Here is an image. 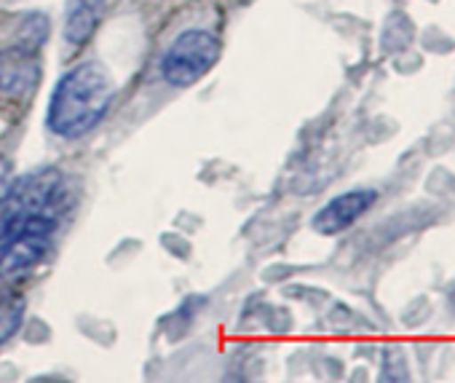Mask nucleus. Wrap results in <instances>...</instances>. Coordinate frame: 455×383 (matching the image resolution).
I'll list each match as a JSON object with an SVG mask.
<instances>
[{
  "instance_id": "obj_9",
  "label": "nucleus",
  "mask_w": 455,
  "mask_h": 383,
  "mask_svg": "<svg viewBox=\"0 0 455 383\" xmlns=\"http://www.w3.org/2000/svg\"><path fill=\"white\" fill-rule=\"evenodd\" d=\"M9 177H12V164H9V158L0 156V196L6 194V188H9Z\"/></svg>"
},
{
  "instance_id": "obj_7",
  "label": "nucleus",
  "mask_w": 455,
  "mask_h": 383,
  "mask_svg": "<svg viewBox=\"0 0 455 383\" xmlns=\"http://www.w3.org/2000/svg\"><path fill=\"white\" fill-rule=\"evenodd\" d=\"M102 0H70V6H68V14H65V38L68 44L73 46H84L100 20H102Z\"/></svg>"
},
{
  "instance_id": "obj_3",
  "label": "nucleus",
  "mask_w": 455,
  "mask_h": 383,
  "mask_svg": "<svg viewBox=\"0 0 455 383\" xmlns=\"http://www.w3.org/2000/svg\"><path fill=\"white\" fill-rule=\"evenodd\" d=\"M62 174L57 169H38L17 180L6 194L0 218H28V215H52V207L60 199Z\"/></svg>"
},
{
  "instance_id": "obj_4",
  "label": "nucleus",
  "mask_w": 455,
  "mask_h": 383,
  "mask_svg": "<svg viewBox=\"0 0 455 383\" xmlns=\"http://www.w3.org/2000/svg\"><path fill=\"white\" fill-rule=\"evenodd\" d=\"M49 247H52V234L30 231L14 236L9 244L0 247V282L17 284L25 276H30L46 258Z\"/></svg>"
},
{
  "instance_id": "obj_8",
  "label": "nucleus",
  "mask_w": 455,
  "mask_h": 383,
  "mask_svg": "<svg viewBox=\"0 0 455 383\" xmlns=\"http://www.w3.org/2000/svg\"><path fill=\"white\" fill-rule=\"evenodd\" d=\"M25 319V298L20 295H4L0 298V346L12 340Z\"/></svg>"
},
{
  "instance_id": "obj_6",
  "label": "nucleus",
  "mask_w": 455,
  "mask_h": 383,
  "mask_svg": "<svg viewBox=\"0 0 455 383\" xmlns=\"http://www.w3.org/2000/svg\"><path fill=\"white\" fill-rule=\"evenodd\" d=\"M38 81V62L36 52L28 46L0 52V94L22 97L33 92Z\"/></svg>"
},
{
  "instance_id": "obj_5",
  "label": "nucleus",
  "mask_w": 455,
  "mask_h": 383,
  "mask_svg": "<svg viewBox=\"0 0 455 383\" xmlns=\"http://www.w3.org/2000/svg\"><path fill=\"white\" fill-rule=\"evenodd\" d=\"M378 202V190L375 188H354L346 190V194L335 196L332 202H327L316 218H314V231L324 234V236H335L343 234L346 228H351L362 215H367L372 210V204Z\"/></svg>"
},
{
  "instance_id": "obj_1",
  "label": "nucleus",
  "mask_w": 455,
  "mask_h": 383,
  "mask_svg": "<svg viewBox=\"0 0 455 383\" xmlns=\"http://www.w3.org/2000/svg\"><path fill=\"white\" fill-rule=\"evenodd\" d=\"M113 102V81L97 62H81L54 86L46 124L57 137L76 140L89 134Z\"/></svg>"
},
{
  "instance_id": "obj_2",
  "label": "nucleus",
  "mask_w": 455,
  "mask_h": 383,
  "mask_svg": "<svg viewBox=\"0 0 455 383\" xmlns=\"http://www.w3.org/2000/svg\"><path fill=\"white\" fill-rule=\"evenodd\" d=\"M222 44L206 30H185L174 38L161 60V73L172 86H193L220 60Z\"/></svg>"
}]
</instances>
